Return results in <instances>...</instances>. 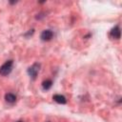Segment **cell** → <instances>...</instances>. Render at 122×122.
I'll use <instances>...</instances> for the list:
<instances>
[{"mask_svg":"<svg viewBox=\"0 0 122 122\" xmlns=\"http://www.w3.org/2000/svg\"><path fill=\"white\" fill-rule=\"evenodd\" d=\"M12 66H13V61L11 59L7 60L1 67H0V74L3 76H6L10 74L12 71Z\"/></svg>","mask_w":122,"mask_h":122,"instance_id":"obj_1","label":"cell"},{"mask_svg":"<svg viewBox=\"0 0 122 122\" xmlns=\"http://www.w3.org/2000/svg\"><path fill=\"white\" fill-rule=\"evenodd\" d=\"M39 70H40V64L39 63H33L29 69H28V74L30 75V78L32 79H35L38 72H39Z\"/></svg>","mask_w":122,"mask_h":122,"instance_id":"obj_2","label":"cell"},{"mask_svg":"<svg viewBox=\"0 0 122 122\" xmlns=\"http://www.w3.org/2000/svg\"><path fill=\"white\" fill-rule=\"evenodd\" d=\"M52 37H53V32L51 30H44L40 34V38L42 41H50Z\"/></svg>","mask_w":122,"mask_h":122,"instance_id":"obj_3","label":"cell"},{"mask_svg":"<svg viewBox=\"0 0 122 122\" xmlns=\"http://www.w3.org/2000/svg\"><path fill=\"white\" fill-rule=\"evenodd\" d=\"M110 36L112 38V39H119L120 38V27L119 25H116L114 26L111 31H110Z\"/></svg>","mask_w":122,"mask_h":122,"instance_id":"obj_4","label":"cell"},{"mask_svg":"<svg viewBox=\"0 0 122 122\" xmlns=\"http://www.w3.org/2000/svg\"><path fill=\"white\" fill-rule=\"evenodd\" d=\"M52 99H53L55 102H57L58 104H66V103H67L66 97H65L64 95H62V94H54V95L52 96Z\"/></svg>","mask_w":122,"mask_h":122,"instance_id":"obj_5","label":"cell"},{"mask_svg":"<svg viewBox=\"0 0 122 122\" xmlns=\"http://www.w3.org/2000/svg\"><path fill=\"white\" fill-rule=\"evenodd\" d=\"M5 99H6V101L8 103L13 104L16 101V95L13 94V93H11V92H8V93L5 94Z\"/></svg>","mask_w":122,"mask_h":122,"instance_id":"obj_6","label":"cell"},{"mask_svg":"<svg viewBox=\"0 0 122 122\" xmlns=\"http://www.w3.org/2000/svg\"><path fill=\"white\" fill-rule=\"evenodd\" d=\"M51 86H52V81H51V79H46L45 81L42 82V89H43L44 91L50 90V89L51 88Z\"/></svg>","mask_w":122,"mask_h":122,"instance_id":"obj_7","label":"cell"},{"mask_svg":"<svg viewBox=\"0 0 122 122\" xmlns=\"http://www.w3.org/2000/svg\"><path fill=\"white\" fill-rule=\"evenodd\" d=\"M33 32H34V30H33V29H32V30H30V31H28L27 33H25V36H28V35H31Z\"/></svg>","mask_w":122,"mask_h":122,"instance_id":"obj_8","label":"cell"},{"mask_svg":"<svg viewBox=\"0 0 122 122\" xmlns=\"http://www.w3.org/2000/svg\"><path fill=\"white\" fill-rule=\"evenodd\" d=\"M17 122H23V121H22V120H19V121H17Z\"/></svg>","mask_w":122,"mask_h":122,"instance_id":"obj_9","label":"cell"},{"mask_svg":"<svg viewBox=\"0 0 122 122\" xmlns=\"http://www.w3.org/2000/svg\"><path fill=\"white\" fill-rule=\"evenodd\" d=\"M47 122H50V121H47Z\"/></svg>","mask_w":122,"mask_h":122,"instance_id":"obj_10","label":"cell"}]
</instances>
